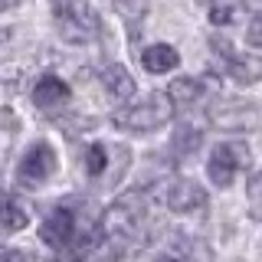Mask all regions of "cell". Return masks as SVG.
<instances>
[{
	"label": "cell",
	"instance_id": "obj_18",
	"mask_svg": "<svg viewBox=\"0 0 262 262\" xmlns=\"http://www.w3.org/2000/svg\"><path fill=\"white\" fill-rule=\"evenodd\" d=\"M249 46L252 49H262V13L252 16V23H249Z\"/></svg>",
	"mask_w": 262,
	"mask_h": 262
},
{
	"label": "cell",
	"instance_id": "obj_14",
	"mask_svg": "<svg viewBox=\"0 0 262 262\" xmlns=\"http://www.w3.org/2000/svg\"><path fill=\"white\" fill-rule=\"evenodd\" d=\"M200 144H203V131L193 128V125H184L180 131H174V141H170L177 158H190V154H196Z\"/></svg>",
	"mask_w": 262,
	"mask_h": 262
},
{
	"label": "cell",
	"instance_id": "obj_1",
	"mask_svg": "<svg viewBox=\"0 0 262 262\" xmlns=\"http://www.w3.org/2000/svg\"><path fill=\"white\" fill-rule=\"evenodd\" d=\"M53 20H56L59 36L72 46H85L92 39H98V33H102V23H98L95 10L89 4H79V0L53 4Z\"/></svg>",
	"mask_w": 262,
	"mask_h": 262
},
{
	"label": "cell",
	"instance_id": "obj_6",
	"mask_svg": "<svg viewBox=\"0 0 262 262\" xmlns=\"http://www.w3.org/2000/svg\"><path fill=\"white\" fill-rule=\"evenodd\" d=\"M69 98H72V89L66 85L62 79H56V76H43L36 85H33V105H36V108H43V112L66 108V105H69Z\"/></svg>",
	"mask_w": 262,
	"mask_h": 262
},
{
	"label": "cell",
	"instance_id": "obj_2",
	"mask_svg": "<svg viewBox=\"0 0 262 262\" xmlns=\"http://www.w3.org/2000/svg\"><path fill=\"white\" fill-rule=\"evenodd\" d=\"M170 115H174V105L167 102V95H164V92H151L144 102L128 105V108L115 112L112 121H115V128H121V131L147 135V131H158V128L167 125Z\"/></svg>",
	"mask_w": 262,
	"mask_h": 262
},
{
	"label": "cell",
	"instance_id": "obj_21",
	"mask_svg": "<svg viewBox=\"0 0 262 262\" xmlns=\"http://www.w3.org/2000/svg\"><path fill=\"white\" fill-rule=\"evenodd\" d=\"M10 7H13L10 0H0V10H10Z\"/></svg>",
	"mask_w": 262,
	"mask_h": 262
},
{
	"label": "cell",
	"instance_id": "obj_12",
	"mask_svg": "<svg viewBox=\"0 0 262 262\" xmlns=\"http://www.w3.org/2000/svg\"><path fill=\"white\" fill-rule=\"evenodd\" d=\"M164 95H167L170 105H196L203 98V85L196 79H190V76H180V79L170 82V89Z\"/></svg>",
	"mask_w": 262,
	"mask_h": 262
},
{
	"label": "cell",
	"instance_id": "obj_17",
	"mask_svg": "<svg viewBox=\"0 0 262 262\" xmlns=\"http://www.w3.org/2000/svg\"><path fill=\"white\" fill-rule=\"evenodd\" d=\"M259 187H262L259 174H252V177H249V216H252V220L262 216V210H259Z\"/></svg>",
	"mask_w": 262,
	"mask_h": 262
},
{
	"label": "cell",
	"instance_id": "obj_11",
	"mask_svg": "<svg viewBox=\"0 0 262 262\" xmlns=\"http://www.w3.org/2000/svg\"><path fill=\"white\" fill-rule=\"evenodd\" d=\"M102 85L108 89V92L115 95V98H131L135 95V79H131V72L125 69V66H105V72H102Z\"/></svg>",
	"mask_w": 262,
	"mask_h": 262
},
{
	"label": "cell",
	"instance_id": "obj_9",
	"mask_svg": "<svg viewBox=\"0 0 262 262\" xmlns=\"http://www.w3.org/2000/svg\"><path fill=\"white\" fill-rule=\"evenodd\" d=\"M229 115H220V112H213L210 115V121L216 128H226V131H252L259 125V112H256V105L252 102H236V105H229Z\"/></svg>",
	"mask_w": 262,
	"mask_h": 262
},
{
	"label": "cell",
	"instance_id": "obj_13",
	"mask_svg": "<svg viewBox=\"0 0 262 262\" xmlns=\"http://www.w3.org/2000/svg\"><path fill=\"white\" fill-rule=\"evenodd\" d=\"M27 223H30V210L20 200H13V196H0V226L16 233V229H23Z\"/></svg>",
	"mask_w": 262,
	"mask_h": 262
},
{
	"label": "cell",
	"instance_id": "obj_20",
	"mask_svg": "<svg viewBox=\"0 0 262 262\" xmlns=\"http://www.w3.org/2000/svg\"><path fill=\"white\" fill-rule=\"evenodd\" d=\"M158 262H184V259H177V256H158Z\"/></svg>",
	"mask_w": 262,
	"mask_h": 262
},
{
	"label": "cell",
	"instance_id": "obj_15",
	"mask_svg": "<svg viewBox=\"0 0 262 262\" xmlns=\"http://www.w3.org/2000/svg\"><path fill=\"white\" fill-rule=\"evenodd\" d=\"M105 164H108V151H105V144H89L85 147V158H82V167H85L89 177H98L105 170Z\"/></svg>",
	"mask_w": 262,
	"mask_h": 262
},
{
	"label": "cell",
	"instance_id": "obj_4",
	"mask_svg": "<svg viewBox=\"0 0 262 262\" xmlns=\"http://www.w3.org/2000/svg\"><path fill=\"white\" fill-rule=\"evenodd\" d=\"M252 164V151L246 141H223L210 151L207 161V177L216 187H229L236 177V170H246Z\"/></svg>",
	"mask_w": 262,
	"mask_h": 262
},
{
	"label": "cell",
	"instance_id": "obj_10",
	"mask_svg": "<svg viewBox=\"0 0 262 262\" xmlns=\"http://www.w3.org/2000/svg\"><path fill=\"white\" fill-rule=\"evenodd\" d=\"M141 62H144V69L147 72H170V69H177V62H180V53L174 46H167V43H154V46H147L144 53H141Z\"/></svg>",
	"mask_w": 262,
	"mask_h": 262
},
{
	"label": "cell",
	"instance_id": "obj_7",
	"mask_svg": "<svg viewBox=\"0 0 262 262\" xmlns=\"http://www.w3.org/2000/svg\"><path fill=\"white\" fill-rule=\"evenodd\" d=\"M167 207L174 213H196L207 207V190L193 180H174L167 190Z\"/></svg>",
	"mask_w": 262,
	"mask_h": 262
},
{
	"label": "cell",
	"instance_id": "obj_19",
	"mask_svg": "<svg viewBox=\"0 0 262 262\" xmlns=\"http://www.w3.org/2000/svg\"><path fill=\"white\" fill-rule=\"evenodd\" d=\"M0 262H27V256L16 249H0Z\"/></svg>",
	"mask_w": 262,
	"mask_h": 262
},
{
	"label": "cell",
	"instance_id": "obj_3",
	"mask_svg": "<svg viewBox=\"0 0 262 262\" xmlns=\"http://www.w3.org/2000/svg\"><path fill=\"white\" fill-rule=\"evenodd\" d=\"M147 216V190H128L121 193L118 200L108 207L105 213V226H108V236L125 243L128 236H135L138 229H141Z\"/></svg>",
	"mask_w": 262,
	"mask_h": 262
},
{
	"label": "cell",
	"instance_id": "obj_16",
	"mask_svg": "<svg viewBox=\"0 0 262 262\" xmlns=\"http://www.w3.org/2000/svg\"><path fill=\"white\" fill-rule=\"evenodd\" d=\"M236 16H239V4H216V7H210V23H216V27H226V23H233Z\"/></svg>",
	"mask_w": 262,
	"mask_h": 262
},
{
	"label": "cell",
	"instance_id": "obj_5",
	"mask_svg": "<svg viewBox=\"0 0 262 262\" xmlns=\"http://www.w3.org/2000/svg\"><path fill=\"white\" fill-rule=\"evenodd\" d=\"M56 167H59V161H56V147L46 144V141H36L20 158V164H16V184L27 187V190L43 187L46 180L56 174Z\"/></svg>",
	"mask_w": 262,
	"mask_h": 262
},
{
	"label": "cell",
	"instance_id": "obj_8",
	"mask_svg": "<svg viewBox=\"0 0 262 262\" xmlns=\"http://www.w3.org/2000/svg\"><path fill=\"white\" fill-rule=\"evenodd\" d=\"M121 252H125V243L121 239L98 233L92 243H85V246L76 249V262H118Z\"/></svg>",
	"mask_w": 262,
	"mask_h": 262
}]
</instances>
